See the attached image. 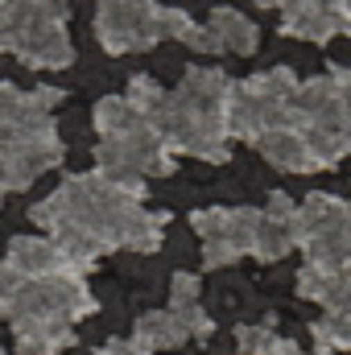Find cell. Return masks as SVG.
I'll list each match as a JSON object with an SVG mask.
<instances>
[{
  "mask_svg": "<svg viewBox=\"0 0 351 355\" xmlns=\"http://www.w3.org/2000/svg\"><path fill=\"white\" fill-rule=\"evenodd\" d=\"M145 198V182H108L99 174H75L67 178L58 190H50L29 219L46 232H87L95 236L108 252L116 248H132V252H157L170 215H153L141 207Z\"/></svg>",
  "mask_w": 351,
  "mask_h": 355,
  "instance_id": "1",
  "label": "cell"
},
{
  "mask_svg": "<svg viewBox=\"0 0 351 355\" xmlns=\"http://www.w3.org/2000/svg\"><path fill=\"white\" fill-rule=\"evenodd\" d=\"M198 21L186 8H166L157 0H99L95 12V37L108 54L128 50H153L157 42H186L194 50Z\"/></svg>",
  "mask_w": 351,
  "mask_h": 355,
  "instance_id": "2",
  "label": "cell"
},
{
  "mask_svg": "<svg viewBox=\"0 0 351 355\" xmlns=\"http://www.w3.org/2000/svg\"><path fill=\"white\" fill-rule=\"evenodd\" d=\"M298 83L302 79L289 67H273V71H261V75L236 83L232 87V103H228V137L257 145L268 128L293 124Z\"/></svg>",
  "mask_w": 351,
  "mask_h": 355,
  "instance_id": "3",
  "label": "cell"
},
{
  "mask_svg": "<svg viewBox=\"0 0 351 355\" xmlns=\"http://www.w3.org/2000/svg\"><path fill=\"white\" fill-rule=\"evenodd\" d=\"M298 215H302L298 248H306V261L351 272V202L348 198L314 190V194H306V202H298Z\"/></svg>",
  "mask_w": 351,
  "mask_h": 355,
  "instance_id": "4",
  "label": "cell"
},
{
  "mask_svg": "<svg viewBox=\"0 0 351 355\" xmlns=\"http://www.w3.org/2000/svg\"><path fill=\"white\" fill-rule=\"evenodd\" d=\"M95 174L108 182H141V178H170L174 174V157L170 149L157 141V132L141 120L116 137H99L95 149Z\"/></svg>",
  "mask_w": 351,
  "mask_h": 355,
  "instance_id": "5",
  "label": "cell"
},
{
  "mask_svg": "<svg viewBox=\"0 0 351 355\" xmlns=\"http://www.w3.org/2000/svg\"><path fill=\"white\" fill-rule=\"evenodd\" d=\"M62 137L50 124H37V128H25V132H12L0 141V190H29L37 178L54 166H62Z\"/></svg>",
  "mask_w": 351,
  "mask_h": 355,
  "instance_id": "6",
  "label": "cell"
},
{
  "mask_svg": "<svg viewBox=\"0 0 351 355\" xmlns=\"http://www.w3.org/2000/svg\"><path fill=\"white\" fill-rule=\"evenodd\" d=\"M190 227L203 236V268L236 265L252 252L257 207H198L190 211Z\"/></svg>",
  "mask_w": 351,
  "mask_h": 355,
  "instance_id": "7",
  "label": "cell"
},
{
  "mask_svg": "<svg viewBox=\"0 0 351 355\" xmlns=\"http://www.w3.org/2000/svg\"><path fill=\"white\" fill-rule=\"evenodd\" d=\"M0 54H12L17 62H25L33 71H67L75 62V42H71L67 21H54V25L0 33Z\"/></svg>",
  "mask_w": 351,
  "mask_h": 355,
  "instance_id": "8",
  "label": "cell"
},
{
  "mask_svg": "<svg viewBox=\"0 0 351 355\" xmlns=\"http://www.w3.org/2000/svg\"><path fill=\"white\" fill-rule=\"evenodd\" d=\"M302 240V215H298V202L277 190L268 194V207L257 211V232H252V257L273 265L281 257H289Z\"/></svg>",
  "mask_w": 351,
  "mask_h": 355,
  "instance_id": "9",
  "label": "cell"
},
{
  "mask_svg": "<svg viewBox=\"0 0 351 355\" xmlns=\"http://www.w3.org/2000/svg\"><path fill=\"white\" fill-rule=\"evenodd\" d=\"M257 42H261L257 25H252L244 12H236V8H228V4H219V8H211L207 25L198 29L194 50H207V54H223V50H228V54L248 58V54H257Z\"/></svg>",
  "mask_w": 351,
  "mask_h": 355,
  "instance_id": "10",
  "label": "cell"
},
{
  "mask_svg": "<svg viewBox=\"0 0 351 355\" xmlns=\"http://www.w3.org/2000/svg\"><path fill=\"white\" fill-rule=\"evenodd\" d=\"M62 99L58 87H37V91H21L12 83H0V141L37 124H50V107Z\"/></svg>",
  "mask_w": 351,
  "mask_h": 355,
  "instance_id": "11",
  "label": "cell"
},
{
  "mask_svg": "<svg viewBox=\"0 0 351 355\" xmlns=\"http://www.w3.org/2000/svg\"><path fill=\"white\" fill-rule=\"evenodd\" d=\"M4 265H12L25 281H46V277L71 272L67 261H62V252H58V244L50 236H12L8 240V252H4Z\"/></svg>",
  "mask_w": 351,
  "mask_h": 355,
  "instance_id": "12",
  "label": "cell"
},
{
  "mask_svg": "<svg viewBox=\"0 0 351 355\" xmlns=\"http://www.w3.org/2000/svg\"><path fill=\"white\" fill-rule=\"evenodd\" d=\"M257 149H261V157L268 162V166H277V170H285V174H314V170H318L306 132L293 128V124L268 128L261 141H257Z\"/></svg>",
  "mask_w": 351,
  "mask_h": 355,
  "instance_id": "13",
  "label": "cell"
},
{
  "mask_svg": "<svg viewBox=\"0 0 351 355\" xmlns=\"http://www.w3.org/2000/svg\"><path fill=\"white\" fill-rule=\"evenodd\" d=\"M281 33L289 37H306V42H331L339 33H351L343 17L335 12V4H318V0H298L281 12Z\"/></svg>",
  "mask_w": 351,
  "mask_h": 355,
  "instance_id": "14",
  "label": "cell"
},
{
  "mask_svg": "<svg viewBox=\"0 0 351 355\" xmlns=\"http://www.w3.org/2000/svg\"><path fill=\"white\" fill-rule=\"evenodd\" d=\"M67 17H71L67 0H4L0 4V33L54 25V21H67Z\"/></svg>",
  "mask_w": 351,
  "mask_h": 355,
  "instance_id": "15",
  "label": "cell"
},
{
  "mask_svg": "<svg viewBox=\"0 0 351 355\" xmlns=\"http://www.w3.org/2000/svg\"><path fill=\"white\" fill-rule=\"evenodd\" d=\"M190 335H186V327L178 322L170 310H149V314H141L137 318V327H132V343L141 347V352H174L182 347Z\"/></svg>",
  "mask_w": 351,
  "mask_h": 355,
  "instance_id": "16",
  "label": "cell"
},
{
  "mask_svg": "<svg viewBox=\"0 0 351 355\" xmlns=\"http://www.w3.org/2000/svg\"><path fill=\"white\" fill-rule=\"evenodd\" d=\"M343 277H348V272H339V268L306 261V265L298 268V297H306V302H318V306H331V297L339 293Z\"/></svg>",
  "mask_w": 351,
  "mask_h": 355,
  "instance_id": "17",
  "label": "cell"
},
{
  "mask_svg": "<svg viewBox=\"0 0 351 355\" xmlns=\"http://www.w3.org/2000/svg\"><path fill=\"white\" fill-rule=\"evenodd\" d=\"M91 120H95L99 137H116V132H124V128L141 124V112H137L124 95H103V99L91 107Z\"/></svg>",
  "mask_w": 351,
  "mask_h": 355,
  "instance_id": "18",
  "label": "cell"
},
{
  "mask_svg": "<svg viewBox=\"0 0 351 355\" xmlns=\"http://www.w3.org/2000/svg\"><path fill=\"white\" fill-rule=\"evenodd\" d=\"M310 335H314V343H318V352H351V314H339V310H331L327 318H318L314 327H310Z\"/></svg>",
  "mask_w": 351,
  "mask_h": 355,
  "instance_id": "19",
  "label": "cell"
},
{
  "mask_svg": "<svg viewBox=\"0 0 351 355\" xmlns=\"http://www.w3.org/2000/svg\"><path fill=\"white\" fill-rule=\"evenodd\" d=\"M236 343L244 355H268L277 347V335H273V318H264L261 327H240L236 331Z\"/></svg>",
  "mask_w": 351,
  "mask_h": 355,
  "instance_id": "20",
  "label": "cell"
},
{
  "mask_svg": "<svg viewBox=\"0 0 351 355\" xmlns=\"http://www.w3.org/2000/svg\"><path fill=\"white\" fill-rule=\"evenodd\" d=\"M186 302H203V285L194 272H174L170 281V306H186Z\"/></svg>",
  "mask_w": 351,
  "mask_h": 355,
  "instance_id": "21",
  "label": "cell"
},
{
  "mask_svg": "<svg viewBox=\"0 0 351 355\" xmlns=\"http://www.w3.org/2000/svg\"><path fill=\"white\" fill-rule=\"evenodd\" d=\"M99 355H149V352H141L132 339H108V343L99 347Z\"/></svg>",
  "mask_w": 351,
  "mask_h": 355,
  "instance_id": "22",
  "label": "cell"
},
{
  "mask_svg": "<svg viewBox=\"0 0 351 355\" xmlns=\"http://www.w3.org/2000/svg\"><path fill=\"white\" fill-rule=\"evenodd\" d=\"M343 83V112H348V128H351V71H335Z\"/></svg>",
  "mask_w": 351,
  "mask_h": 355,
  "instance_id": "23",
  "label": "cell"
},
{
  "mask_svg": "<svg viewBox=\"0 0 351 355\" xmlns=\"http://www.w3.org/2000/svg\"><path fill=\"white\" fill-rule=\"evenodd\" d=\"M268 355H302V347H298L293 339H277V347H273Z\"/></svg>",
  "mask_w": 351,
  "mask_h": 355,
  "instance_id": "24",
  "label": "cell"
},
{
  "mask_svg": "<svg viewBox=\"0 0 351 355\" xmlns=\"http://www.w3.org/2000/svg\"><path fill=\"white\" fill-rule=\"evenodd\" d=\"M314 355H331V352H314Z\"/></svg>",
  "mask_w": 351,
  "mask_h": 355,
  "instance_id": "25",
  "label": "cell"
},
{
  "mask_svg": "<svg viewBox=\"0 0 351 355\" xmlns=\"http://www.w3.org/2000/svg\"><path fill=\"white\" fill-rule=\"evenodd\" d=\"M0 202H4V190H0Z\"/></svg>",
  "mask_w": 351,
  "mask_h": 355,
  "instance_id": "26",
  "label": "cell"
},
{
  "mask_svg": "<svg viewBox=\"0 0 351 355\" xmlns=\"http://www.w3.org/2000/svg\"><path fill=\"white\" fill-rule=\"evenodd\" d=\"M0 4H4V0H0Z\"/></svg>",
  "mask_w": 351,
  "mask_h": 355,
  "instance_id": "27",
  "label": "cell"
},
{
  "mask_svg": "<svg viewBox=\"0 0 351 355\" xmlns=\"http://www.w3.org/2000/svg\"><path fill=\"white\" fill-rule=\"evenodd\" d=\"M0 355H4V352H0Z\"/></svg>",
  "mask_w": 351,
  "mask_h": 355,
  "instance_id": "28",
  "label": "cell"
}]
</instances>
